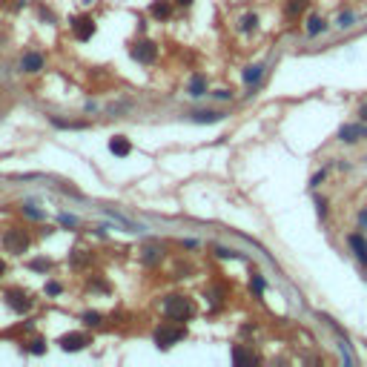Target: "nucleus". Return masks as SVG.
<instances>
[{
	"instance_id": "nucleus-1",
	"label": "nucleus",
	"mask_w": 367,
	"mask_h": 367,
	"mask_svg": "<svg viewBox=\"0 0 367 367\" xmlns=\"http://www.w3.org/2000/svg\"><path fill=\"white\" fill-rule=\"evenodd\" d=\"M192 301L184 299V296H169L167 301H164V313H167V318H175V321H184V318L192 316Z\"/></svg>"
},
{
	"instance_id": "nucleus-2",
	"label": "nucleus",
	"mask_w": 367,
	"mask_h": 367,
	"mask_svg": "<svg viewBox=\"0 0 367 367\" xmlns=\"http://www.w3.org/2000/svg\"><path fill=\"white\" fill-rule=\"evenodd\" d=\"M3 247L9 252H15V255H20V252H26V247H29V235L23 233L20 227H12L9 233L3 235Z\"/></svg>"
},
{
	"instance_id": "nucleus-3",
	"label": "nucleus",
	"mask_w": 367,
	"mask_h": 367,
	"mask_svg": "<svg viewBox=\"0 0 367 367\" xmlns=\"http://www.w3.org/2000/svg\"><path fill=\"white\" fill-rule=\"evenodd\" d=\"M184 336H186L184 327H158V330H155V344L167 350V347H172L175 341H181Z\"/></svg>"
},
{
	"instance_id": "nucleus-4",
	"label": "nucleus",
	"mask_w": 367,
	"mask_h": 367,
	"mask_svg": "<svg viewBox=\"0 0 367 367\" xmlns=\"http://www.w3.org/2000/svg\"><path fill=\"white\" fill-rule=\"evenodd\" d=\"M132 58L138 63H152V61L158 58V46H155L152 40H141V43L132 46Z\"/></svg>"
},
{
	"instance_id": "nucleus-5",
	"label": "nucleus",
	"mask_w": 367,
	"mask_h": 367,
	"mask_svg": "<svg viewBox=\"0 0 367 367\" xmlns=\"http://www.w3.org/2000/svg\"><path fill=\"white\" fill-rule=\"evenodd\" d=\"M86 344H89V338H86L84 333H66L63 338H61V347L66 353H78V350H84Z\"/></svg>"
},
{
	"instance_id": "nucleus-6",
	"label": "nucleus",
	"mask_w": 367,
	"mask_h": 367,
	"mask_svg": "<svg viewBox=\"0 0 367 367\" xmlns=\"http://www.w3.org/2000/svg\"><path fill=\"white\" fill-rule=\"evenodd\" d=\"M6 301H9V307H12L15 313H29V310H32V301L26 299L20 290H9V293H6Z\"/></svg>"
},
{
	"instance_id": "nucleus-7",
	"label": "nucleus",
	"mask_w": 367,
	"mask_h": 367,
	"mask_svg": "<svg viewBox=\"0 0 367 367\" xmlns=\"http://www.w3.org/2000/svg\"><path fill=\"white\" fill-rule=\"evenodd\" d=\"M72 29H75V34H78L81 40H89V37L95 34V23H92V17H75V20H72Z\"/></svg>"
},
{
	"instance_id": "nucleus-8",
	"label": "nucleus",
	"mask_w": 367,
	"mask_h": 367,
	"mask_svg": "<svg viewBox=\"0 0 367 367\" xmlns=\"http://www.w3.org/2000/svg\"><path fill=\"white\" fill-rule=\"evenodd\" d=\"M338 138L341 141H347V144H356V141H362V138H367V126H341V132H338Z\"/></svg>"
},
{
	"instance_id": "nucleus-9",
	"label": "nucleus",
	"mask_w": 367,
	"mask_h": 367,
	"mask_svg": "<svg viewBox=\"0 0 367 367\" xmlns=\"http://www.w3.org/2000/svg\"><path fill=\"white\" fill-rule=\"evenodd\" d=\"M109 152H112V155H118V158H126V155L132 152V144H129L126 138H121V135H118V138H112V141H109Z\"/></svg>"
},
{
	"instance_id": "nucleus-10",
	"label": "nucleus",
	"mask_w": 367,
	"mask_h": 367,
	"mask_svg": "<svg viewBox=\"0 0 367 367\" xmlns=\"http://www.w3.org/2000/svg\"><path fill=\"white\" fill-rule=\"evenodd\" d=\"M20 66H23V72H40V69H43V58L34 55V52H29V55H23Z\"/></svg>"
},
{
	"instance_id": "nucleus-11",
	"label": "nucleus",
	"mask_w": 367,
	"mask_h": 367,
	"mask_svg": "<svg viewBox=\"0 0 367 367\" xmlns=\"http://www.w3.org/2000/svg\"><path fill=\"white\" fill-rule=\"evenodd\" d=\"M350 247L356 250V255H359V261H365L367 264V244L362 235H350Z\"/></svg>"
},
{
	"instance_id": "nucleus-12",
	"label": "nucleus",
	"mask_w": 367,
	"mask_h": 367,
	"mask_svg": "<svg viewBox=\"0 0 367 367\" xmlns=\"http://www.w3.org/2000/svg\"><path fill=\"white\" fill-rule=\"evenodd\" d=\"M204 92H207V78H204V75H195V78L189 81V95L198 98V95H204Z\"/></svg>"
},
{
	"instance_id": "nucleus-13",
	"label": "nucleus",
	"mask_w": 367,
	"mask_h": 367,
	"mask_svg": "<svg viewBox=\"0 0 367 367\" xmlns=\"http://www.w3.org/2000/svg\"><path fill=\"white\" fill-rule=\"evenodd\" d=\"M261 75H264V66H247V72H244V84H247V86L258 84Z\"/></svg>"
},
{
	"instance_id": "nucleus-14",
	"label": "nucleus",
	"mask_w": 367,
	"mask_h": 367,
	"mask_svg": "<svg viewBox=\"0 0 367 367\" xmlns=\"http://www.w3.org/2000/svg\"><path fill=\"white\" fill-rule=\"evenodd\" d=\"M221 112H195V115H192V121H195V123H215V121H221Z\"/></svg>"
},
{
	"instance_id": "nucleus-15",
	"label": "nucleus",
	"mask_w": 367,
	"mask_h": 367,
	"mask_svg": "<svg viewBox=\"0 0 367 367\" xmlns=\"http://www.w3.org/2000/svg\"><path fill=\"white\" fill-rule=\"evenodd\" d=\"M233 362H235V365H252L255 356L247 353V350H241V347H235V350H233Z\"/></svg>"
},
{
	"instance_id": "nucleus-16",
	"label": "nucleus",
	"mask_w": 367,
	"mask_h": 367,
	"mask_svg": "<svg viewBox=\"0 0 367 367\" xmlns=\"http://www.w3.org/2000/svg\"><path fill=\"white\" fill-rule=\"evenodd\" d=\"M152 17H158V20H164V17H169V3H152Z\"/></svg>"
},
{
	"instance_id": "nucleus-17",
	"label": "nucleus",
	"mask_w": 367,
	"mask_h": 367,
	"mask_svg": "<svg viewBox=\"0 0 367 367\" xmlns=\"http://www.w3.org/2000/svg\"><path fill=\"white\" fill-rule=\"evenodd\" d=\"M324 32V20L321 17H310V23H307V34H318Z\"/></svg>"
},
{
	"instance_id": "nucleus-18",
	"label": "nucleus",
	"mask_w": 367,
	"mask_h": 367,
	"mask_svg": "<svg viewBox=\"0 0 367 367\" xmlns=\"http://www.w3.org/2000/svg\"><path fill=\"white\" fill-rule=\"evenodd\" d=\"M158 255H161V250H158V247H147V250H144V261H147V264H155V261H158Z\"/></svg>"
},
{
	"instance_id": "nucleus-19",
	"label": "nucleus",
	"mask_w": 367,
	"mask_h": 367,
	"mask_svg": "<svg viewBox=\"0 0 367 367\" xmlns=\"http://www.w3.org/2000/svg\"><path fill=\"white\" fill-rule=\"evenodd\" d=\"M29 267H32V270H37V273H46V270L52 267V261H49V258H37V261H32Z\"/></svg>"
},
{
	"instance_id": "nucleus-20",
	"label": "nucleus",
	"mask_w": 367,
	"mask_h": 367,
	"mask_svg": "<svg viewBox=\"0 0 367 367\" xmlns=\"http://www.w3.org/2000/svg\"><path fill=\"white\" fill-rule=\"evenodd\" d=\"M255 23H258V17H255V15H247L244 20H241V29H244V32H250V29H255Z\"/></svg>"
},
{
	"instance_id": "nucleus-21",
	"label": "nucleus",
	"mask_w": 367,
	"mask_h": 367,
	"mask_svg": "<svg viewBox=\"0 0 367 367\" xmlns=\"http://www.w3.org/2000/svg\"><path fill=\"white\" fill-rule=\"evenodd\" d=\"M23 213H26L29 218H34V221H40V218H43V213H40V210H34L32 204H26V207H23Z\"/></svg>"
},
{
	"instance_id": "nucleus-22",
	"label": "nucleus",
	"mask_w": 367,
	"mask_h": 367,
	"mask_svg": "<svg viewBox=\"0 0 367 367\" xmlns=\"http://www.w3.org/2000/svg\"><path fill=\"white\" fill-rule=\"evenodd\" d=\"M29 350H32V353H37V356H40V353L46 350V347H43V341H40V338H34V341H29Z\"/></svg>"
},
{
	"instance_id": "nucleus-23",
	"label": "nucleus",
	"mask_w": 367,
	"mask_h": 367,
	"mask_svg": "<svg viewBox=\"0 0 367 367\" xmlns=\"http://www.w3.org/2000/svg\"><path fill=\"white\" fill-rule=\"evenodd\" d=\"M84 321L89 324V327H95V324H100V316H98V313H86Z\"/></svg>"
},
{
	"instance_id": "nucleus-24",
	"label": "nucleus",
	"mask_w": 367,
	"mask_h": 367,
	"mask_svg": "<svg viewBox=\"0 0 367 367\" xmlns=\"http://www.w3.org/2000/svg\"><path fill=\"white\" fill-rule=\"evenodd\" d=\"M46 293H49V296H58V293H61V284H58V281H49V284H46Z\"/></svg>"
},
{
	"instance_id": "nucleus-25",
	"label": "nucleus",
	"mask_w": 367,
	"mask_h": 367,
	"mask_svg": "<svg viewBox=\"0 0 367 367\" xmlns=\"http://www.w3.org/2000/svg\"><path fill=\"white\" fill-rule=\"evenodd\" d=\"M252 290H255V293H261V290H264V278H261V275H255V278H252Z\"/></svg>"
},
{
	"instance_id": "nucleus-26",
	"label": "nucleus",
	"mask_w": 367,
	"mask_h": 367,
	"mask_svg": "<svg viewBox=\"0 0 367 367\" xmlns=\"http://www.w3.org/2000/svg\"><path fill=\"white\" fill-rule=\"evenodd\" d=\"M301 9H304V3H301V0H293V3H290V12H301Z\"/></svg>"
},
{
	"instance_id": "nucleus-27",
	"label": "nucleus",
	"mask_w": 367,
	"mask_h": 367,
	"mask_svg": "<svg viewBox=\"0 0 367 367\" xmlns=\"http://www.w3.org/2000/svg\"><path fill=\"white\" fill-rule=\"evenodd\" d=\"M61 221H63V224H69V227H72V224H78V221H75L72 215H61Z\"/></svg>"
},
{
	"instance_id": "nucleus-28",
	"label": "nucleus",
	"mask_w": 367,
	"mask_h": 367,
	"mask_svg": "<svg viewBox=\"0 0 367 367\" xmlns=\"http://www.w3.org/2000/svg\"><path fill=\"white\" fill-rule=\"evenodd\" d=\"M359 115H362V121H367V103L362 106V112H359Z\"/></svg>"
},
{
	"instance_id": "nucleus-29",
	"label": "nucleus",
	"mask_w": 367,
	"mask_h": 367,
	"mask_svg": "<svg viewBox=\"0 0 367 367\" xmlns=\"http://www.w3.org/2000/svg\"><path fill=\"white\" fill-rule=\"evenodd\" d=\"M175 3H181V6H189V3H192V0H175Z\"/></svg>"
},
{
	"instance_id": "nucleus-30",
	"label": "nucleus",
	"mask_w": 367,
	"mask_h": 367,
	"mask_svg": "<svg viewBox=\"0 0 367 367\" xmlns=\"http://www.w3.org/2000/svg\"><path fill=\"white\" fill-rule=\"evenodd\" d=\"M3 273H6V264H3V261H0V275H3Z\"/></svg>"
}]
</instances>
